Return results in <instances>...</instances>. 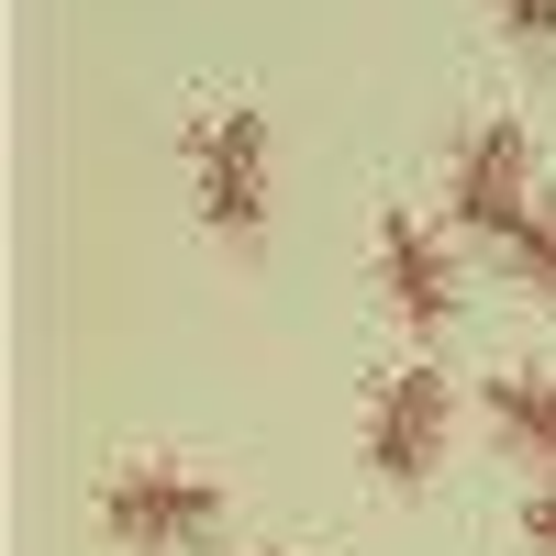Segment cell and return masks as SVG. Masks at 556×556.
Wrapping results in <instances>:
<instances>
[{"label": "cell", "mask_w": 556, "mask_h": 556, "mask_svg": "<svg viewBox=\"0 0 556 556\" xmlns=\"http://www.w3.org/2000/svg\"><path fill=\"white\" fill-rule=\"evenodd\" d=\"M101 523L123 545H146V556H178V545H201L223 523V479L178 468V456H134V468H112V490H101Z\"/></svg>", "instance_id": "cell-1"}, {"label": "cell", "mask_w": 556, "mask_h": 556, "mask_svg": "<svg viewBox=\"0 0 556 556\" xmlns=\"http://www.w3.org/2000/svg\"><path fill=\"white\" fill-rule=\"evenodd\" d=\"M445 212L479 223V235H501V245H513L523 223L545 212V201H534V146H523V123L456 134V156H445Z\"/></svg>", "instance_id": "cell-2"}, {"label": "cell", "mask_w": 556, "mask_h": 556, "mask_svg": "<svg viewBox=\"0 0 556 556\" xmlns=\"http://www.w3.org/2000/svg\"><path fill=\"white\" fill-rule=\"evenodd\" d=\"M190 178H201V212L223 223V235H256V223H267V112L223 101L190 134Z\"/></svg>", "instance_id": "cell-3"}, {"label": "cell", "mask_w": 556, "mask_h": 556, "mask_svg": "<svg viewBox=\"0 0 556 556\" xmlns=\"http://www.w3.org/2000/svg\"><path fill=\"white\" fill-rule=\"evenodd\" d=\"M434 445H445V367H390L379 401H367V468L379 479H424L434 468Z\"/></svg>", "instance_id": "cell-4"}, {"label": "cell", "mask_w": 556, "mask_h": 556, "mask_svg": "<svg viewBox=\"0 0 556 556\" xmlns=\"http://www.w3.org/2000/svg\"><path fill=\"white\" fill-rule=\"evenodd\" d=\"M379 278H390V301L412 323H445L456 312V256L434 245L424 212H379Z\"/></svg>", "instance_id": "cell-5"}, {"label": "cell", "mask_w": 556, "mask_h": 556, "mask_svg": "<svg viewBox=\"0 0 556 556\" xmlns=\"http://www.w3.org/2000/svg\"><path fill=\"white\" fill-rule=\"evenodd\" d=\"M490 424H501V445H523V456L556 468V379L545 367H501L490 379Z\"/></svg>", "instance_id": "cell-6"}, {"label": "cell", "mask_w": 556, "mask_h": 556, "mask_svg": "<svg viewBox=\"0 0 556 556\" xmlns=\"http://www.w3.org/2000/svg\"><path fill=\"white\" fill-rule=\"evenodd\" d=\"M513 267H523V290H545V301H556V201L513 235Z\"/></svg>", "instance_id": "cell-7"}, {"label": "cell", "mask_w": 556, "mask_h": 556, "mask_svg": "<svg viewBox=\"0 0 556 556\" xmlns=\"http://www.w3.org/2000/svg\"><path fill=\"white\" fill-rule=\"evenodd\" d=\"M490 12H501L513 45H556V0H490Z\"/></svg>", "instance_id": "cell-8"}, {"label": "cell", "mask_w": 556, "mask_h": 556, "mask_svg": "<svg viewBox=\"0 0 556 556\" xmlns=\"http://www.w3.org/2000/svg\"><path fill=\"white\" fill-rule=\"evenodd\" d=\"M523 534H534V556H556V479L523 501Z\"/></svg>", "instance_id": "cell-9"}, {"label": "cell", "mask_w": 556, "mask_h": 556, "mask_svg": "<svg viewBox=\"0 0 556 556\" xmlns=\"http://www.w3.org/2000/svg\"><path fill=\"white\" fill-rule=\"evenodd\" d=\"M278 556H312V545H278Z\"/></svg>", "instance_id": "cell-10"}]
</instances>
